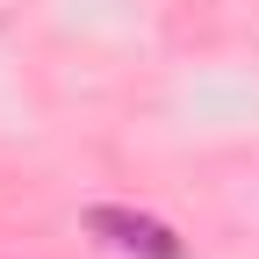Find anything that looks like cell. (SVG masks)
Wrapping results in <instances>:
<instances>
[{"label": "cell", "mask_w": 259, "mask_h": 259, "mask_svg": "<svg viewBox=\"0 0 259 259\" xmlns=\"http://www.w3.org/2000/svg\"><path fill=\"white\" fill-rule=\"evenodd\" d=\"M87 231L108 238L115 252H137V259H180V238L166 231L158 216H137V209H87Z\"/></svg>", "instance_id": "6da1fadb"}]
</instances>
